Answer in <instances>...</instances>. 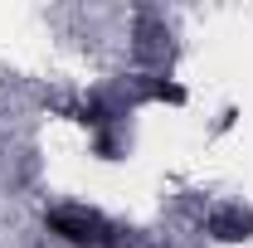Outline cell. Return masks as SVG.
<instances>
[{
	"label": "cell",
	"mask_w": 253,
	"mask_h": 248,
	"mask_svg": "<svg viewBox=\"0 0 253 248\" xmlns=\"http://www.w3.org/2000/svg\"><path fill=\"white\" fill-rule=\"evenodd\" d=\"M44 224H49V234H59L63 244H73V248H97L112 239V229L97 214H78V209H54Z\"/></svg>",
	"instance_id": "1"
},
{
	"label": "cell",
	"mask_w": 253,
	"mask_h": 248,
	"mask_svg": "<svg viewBox=\"0 0 253 248\" xmlns=\"http://www.w3.org/2000/svg\"><path fill=\"white\" fill-rule=\"evenodd\" d=\"M210 229H214L219 239H249L253 219L249 214H214V219H210Z\"/></svg>",
	"instance_id": "2"
},
{
	"label": "cell",
	"mask_w": 253,
	"mask_h": 248,
	"mask_svg": "<svg viewBox=\"0 0 253 248\" xmlns=\"http://www.w3.org/2000/svg\"><path fill=\"white\" fill-rule=\"evenodd\" d=\"M141 97H156V102H185V88H175V83H141Z\"/></svg>",
	"instance_id": "3"
}]
</instances>
